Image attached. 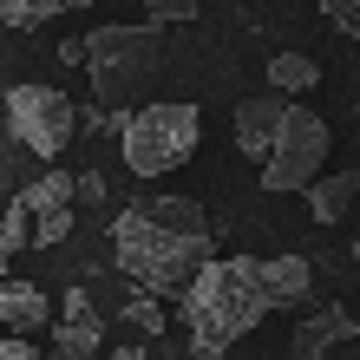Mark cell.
<instances>
[{"label":"cell","mask_w":360,"mask_h":360,"mask_svg":"<svg viewBox=\"0 0 360 360\" xmlns=\"http://www.w3.org/2000/svg\"><path fill=\"white\" fill-rule=\"evenodd\" d=\"M314 282L308 256H236L217 262L210 256L184 288V321H190V354L197 360H223L262 314L302 302Z\"/></svg>","instance_id":"1"},{"label":"cell","mask_w":360,"mask_h":360,"mask_svg":"<svg viewBox=\"0 0 360 360\" xmlns=\"http://www.w3.org/2000/svg\"><path fill=\"white\" fill-rule=\"evenodd\" d=\"M210 256H217V229H210V217L190 197L138 203L112 223V262L144 295H184L190 275Z\"/></svg>","instance_id":"2"},{"label":"cell","mask_w":360,"mask_h":360,"mask_svg":"<svg viewBox=\"0 0 360 360\" xmlns=\"http://www.w3.org/2000/svg\"><path fill=\"white\" fill-rule=\"evenodd\" d=\"M86 72H92V92L98 105H138L144 86L164 72V33L158 27H98L86 39Z\"/></svg>","instance_id":"3"},{"label":"cell","mask_w":360,"mask_h":360,"mask_svg":"<svg viewBox=\"0 0 360 360\" xmlns=\"http://www.w3.org/2000/svg\"><path fill=\"white\" fill-rule=\"evenodd\" d=\"M197 138H203L197 105H138V112H124V124H118V151H124V164H131L138 177L177 171V164L197 151Z\"/></svg>","instance_id":"4"},{"label":"cell","mask_w":360,"mask_h":360,"mask_svg":"<svg viewBox=\"0 0 360 360\" xmlns=\"http://www.w3.org/2000/svg\"><path fill=\"white\" fill-rule=\"evenodd\" d=\"M328 124L308 112V105H288L282 131H275L269 158H262V190H308L321 177V158H328Z\"/></svg>","instance_id":"5"},{"label":"cell","mask_w":360,"mask_h":360,"mask_svg":"<svg viewBox=\"0 0 360 360\" xmlns=\"http://www.w3.org/2000/svg\"><path fill=\"white\" fill-rule=\"evenodd\" d=\"M7 124H13V138L27 144V151L59 158L72 144V131H79V105L59 86H13L7 92Z\"/></svg>","instance_id":"6"},{"label":"cell","mask_w":360,"mask_h":360,"mask_svg":"<svg viewBox=\"0 0 360 360\" xmlns=\"http://www.w3.org/2000/svg\"><path fill=\"white\" fill-rule=\"evenodd\" d=\"M20 203L33 210V243H66L72 203H79V177H72V171H46L39 184L20 190Z\"/></svg>","instance_id":"7"},{"label":"cell","mask_w":360,"mask_h":360,"mask_svg":"<svg viewBox=\"0 0 360 360\" xmlns=\"http://www.w3.org/2000/svg\"><path fill=\"white\" fill-rule=\"evenodd\" d=\"M288 105H295V92H282V86H262V92H249L236 105V151L243 158H269V144H275V131H282Z\"/></svg>","instance_id":"8"},{"label":"cell","mask_w":360,"mask_h":360,"mask_svg":"<svg viewBox=\"0 0 360 360\" xmlns=\"http://www.w3.org/2000/svg\"><path fill=\"white\" fill-rule=\"evenodd\" d=\"M341 341H354V314L347 308H314V314H302V328H295V354L302 360H321Z\"/></svg>","instance_id":"9"},{"label":"cell","mask_w":360,"mask_h":360,"mask_svg":"<svg viewBox=\"0 0 360 360\" xmlns=\"http://www.w3.org/2000/svg\"><path fill=\"white\" fill-rule=\"evenodd\" d=\"M46 321H53L46 295H39L33 282H13V275H7V282H0V328H7V334H39Z\"/></svg>","instance_id":"10"},{"label":"cell","mask_w":360,"mask_h":360,"mask_svg":"<svg viewBox=\"0 0 360 360\" xmlns=\"http://www.w3.org/2000/svg\"><path fill=\"white\" fill-rule=\"evenodd\" d=\"M360 197V177L354 171H334V177H314L308 184V210H314V223H341L347 210Z\"/></svg>","instance_id":"11"},{"label":"cell","mask_w":360,"mask_h":360,"mask_svg":"<svg viewBox=\"0 0 360 360\" xmlns=\"http://www.w3.org/2000/svg\"><path fill=\"white\" fill-rule=\"evenodd\" d=\"M105 347V334H98V314H59V328H53V354H66V360H86Z\"/></svg>","instance_id":"12"},{"label":"cell","mask_w":360,"mask_h":360,"mask_svg":"<svg viewBox=\"0 0 360 360\" xmlns=\"http://www.w3.org/2000/svg\"><path fill=\"white\" fill-rule=\"evenodd\" d=\"M79 7H92V0H0V27H46V20L59 13H79Z\"/></svg>","instance_id":"13"},{"label":"cell","mask_w":360,"mask_h":360,"mask_svg":"<svg viewBox=\"0 0 360 360\" xmlns=\"http://www.w3.org/2000/svg\"><path fill=\"white\" fill-rule=\"evenodd\" d=\"M269 86H282V92H314V86H321V66H314L308 53H275V59H269Z\"/></svg>","instance_id":"14"},{"label":"cell","mask_w":360,"mask_h":360,"mask_svg":"<svg viewBox=\"0 0 360 360\" xmlns=\"http://www.w3.org/2000/svg\"><path fill=\"white\" fill-rule=\"evenodd\" d=\"M314 7H321L341 33H360V0H314Z\"/></svg>","instance_id":"15"},{"label":"cell","mask_w":360,"mask_h":360,"mask_svg":"<svg viewBox=\"0 0 360 360\" xmlns=\"http://www.w3.org/2000/svg\"><path fill=\"white\" fill-rule=\"evenodd\" d=\"M131 321H138L144 334H158V328H164V314H158V295H144V288H138V302H131Z\"/></svg>","instance_id":"16"},{"label":"cell","mask_w":360,"mask_h":360,"mask_svg":"<svg viewBox=\"0 0 360 360\" xmlns=\"http://www.w3.org/2000/svg\"><path fill=\"white\" fill-rule=\"evenodd\" d=\"M79 203H105V177L98 171H79Z\"/></svg>","instance_id":"17"},{"label":"cell","mask_w":360,"mask_h":360,"mask_svg":"<svg viewBox=\"0 0 360 360\" xmlns=\"http://www.w3.org/2000/svg\"><path fill=\"white\" fill-rule=\"evenodd\" d=\"M33 354V334H7V341H0V360H27Z\"/></svg>","instance_id":"18"},{"label":"cell","mask_w":360,"mask_h":360,"mask_svg":"<svg viewBox=\"0 0 360 360\" xmlns=\"http://www.w3.org/2000/svg\"><path fill=\"white\" fill-rule=\"evenodd\" d=\"M197 7H190V0H158V20H190Z\"/></svg>","instance_id":"19"},{"label":"cell","mask_w":360,"mask_h":360,"mask_svg":"<svg viewBox=\"0 0 360 360\" xmlns=\"http://www.w3.org/2000/svg\"><path fill=\"white\" fill-rule=\"evenodd\" d=\"M59 308H66V314H92V295L86 288H66V302H59Z\"/></svg>","instance_id":"20"},{"label":"cell","mask_w":360,"mask_h":360,"mask_svg":"<svg viewBox=\"0 0 360 360\" xmlns=\"http://www.w3.org/2000/svg\"><path fill=\"white\" fill-rule=\"evenodd\" d=\"M13 256H20V243L7 236V229H0V282H7V269H13Z\"/></svg>","instance_id":"21"}]
</instances>
